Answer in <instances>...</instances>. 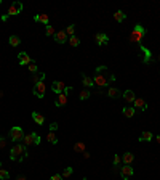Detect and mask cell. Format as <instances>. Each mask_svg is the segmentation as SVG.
<instances>
[{"mask_svg":"<svg viewBox=\"0 0 160 180\" xmlns=\"http://www.w3.org/2000/svg\"><path fill=\"white\" fill-rule=\"evenodd\" d=\"M26 156H27V150H26L24 145L16 143V145L10 150V159L11 161H23Z\"/></svg>","mask_w":160,"mask_h":180,"instance_id":"obj_1","label":"cell"},{"mask_svg":"<svg viewBox=\"0 0 160 180\" xmlns=\"http://www.w3.org/2000/svg\"><path fill=\"white\" fill-rule=\"evenodd\" d=\"M24 146H31V145H40V137H39V134H35V132H31L29 135H24Z\"/></svg>","mask_w":160,"mask_h":180,"instance_id":"obj_2","label":"cell"},{"mask_svg":"<svg viewBox=\"0 0 160 180\" xmlns=\"http://www.w3.org/2000/svg\"><path fill=\"white\" fill-rule=\"evenodd\" d=\"M10 138H11L13 142L23 140V138H24V130H23V129H21L19 126L11 127V129H10Z\"/></svg>","mask_w":160,"mask_h":180,"instance_id":"obj_3","label":"cell"},{"mask_svg":"<svg viewBox=\"0 0 160 180\" xmlns=\"http://www.w3.org/2000/svg\"><path fill=\"white\" fill-rule=\"evenodd\" d=\"M23 11V3L21 2H13L10 6H8V11H6V15L8 16H16L19 13Z\"/></svg>","mask_w":160,"mask_h":180,"instance_id":"obj_4","label":"cell"},{"mask_svg":"<svg viewBox=\"0 0 160 180\" xmlns=\"http://www.w3.org/2000/svg\"><path fill=\"white\" fill-rule=\"evenodd\" d=\"M140 52H141V55H140V60L146 64V63H149V61H152V53H151V50L149 48H146L144 45H140Z\"/></svg>","mask_w":160,"mask_h":180,"instance_id":"obj_5","label":"cell"},{"mask_svg":"<svg viewBox=\"0 0 160 180\" xmlns=\"http://www.w3.org/2000/svg\"><path fill=\"white\" fill-rule=\"evenodd\" d=\"M133 174H135V170H133L131 166L125 164L123 167H120V177H122V180H130L131 177H133Z\"/></svg>","mask_w":160,"mask_h":180,"instance_id":"obj_6","label":"cell"},{"mask_svg":"<svg viewBox=\"0 0 160 180\" xmlns=\"http://www.w3.org/2000/svg\"><path fill=\"white\" fill-rule=\"evenodd\" d=\"M45 90H47V87H45L43 81H40V82H37L35 85H34V95H35L37 98H43L45 97Z\"/></svg>","mask_w":160,"mask_h":180,"instance_id":"obj_7","label":"cell"},{"mask_svg":"<svg viewBox=\"0 0 160 180\" xmlns=\"http://www.w3.org/2000/svg\"><path fill=\"white\" fill-rule=\"evenodd\" d=\"M66 89L67 87H66V84L62 81H53V84H51V90H53L54 95H59V93H62Z\"/></svg>","mask_w":160,"mask_h":180,"instance_id":"obj_8","label":"cell"},{"mask_svg":"<svg viewBox=\"0 0 160 180\" xmlns=\"http://www.w3.org/2000/svg\"><path fill=\"white\" fill-rule=\"evenodd\" d=\"M93 81H95V85H98V87H106V85L110 82L109 79H106V76H102L101 73H96Z\"/></svg>","mask_w":160,"mask_h":180,"instance_id":"obj_9","label":"cell"},{"mask_svg":"<svg viewBox=\"0 0 160 180\" xmlns=\"http://www.w3.org/2000/svg\"><path fill=\"white\" fill-rule=\"evenodd\" d=\"M18 63L21 64V66H26V64L29 66V64L32 63V60H31V56L27 55L26 52H21V53L18 55Z\"/></svg>","mask_w":160,"mask_h":180,"instance_id":"obj_10","label":"cell"},{"mask_svg":"<svg viewBox=\"0 0 160 180\" xmlns=\"http://www.w3.org/2000/svg\"><path fill=\"white\" fill-rule=\"evenodd\" d=\"M67 37L69 35L66 34V31H58L56 34H54V40H56V44H66V42L69 40Z\"/></svg>","mask_w":160,"mask_h":180,"instance_id":"obj_11","label":"cell"},{"mask_svg":"<svg viewBox=\"0 0 160 180\" xmlns=\"http://www.w3.org/2000/svg\"><path fill=\"white\" fill-rule=\"evenodd\" d=\"M133 108L135 110H140V111H146L147 110V103H146L143 98H136L133 102Z\"/></svg>","mask_w":160,"mask_h":180,"instance_id":"obj_12","label":"cell"},{"mask_svg":"<svg viewBox=\"0 0 160 180\" xmlns=\"http://www.w3.org/2000/svg\"><path fill=\"white\" fill-rule=\"evenodd\" d=\"M66 103H67V93L62 92V93H59V95H58L56 102H54V106H56V108H62Z\"/></svg>","mask_w":160,"mask_h":180,"instance_id":"obj_13","label":"cell"},{"mask_svg":"<svg viewBox=\"0 0 160 180\" xmlns=\"http://www.w3.org/2000/svg\"><path fill=\"white\" fill-rule=\"evenodd\" d=\"M95 40H96V44H98V45H107V44H109V37H107V35L104 34V32L96 34Z\"/></svg>","mask_w":160,"mask_h":180,"instance_id":"obj_14","label":"cell"},{"mask_svg":"<svg viewBox=\"0 0 160 180\" xmlns=\"http://www.w3.org/2000/svg\"><path fill=\"white\" fill-rule=\"evenodd\" d=\"M34 21H35V23H43L45 26H48V24H50V16H48L47 13H42V15H35V16H34Z\"/></svg>","mask_w":160,"mask_h":180,"instance_id":"obj_15","label":"cell"},{"mask_svg":"<svg viewBox=\"0 0 160 180\" xmlns=\"http://www.w3.org/2000/svg\"><path fill=\"white\" fill-rule=\"evenodd\" d=\"M123 100H125L127 103H133L135 100H136L135 92H133V90H125V92H123Z\"/></svg>","mask_w":160,"mask_h":180,"instance_id":"obj_16","label":"cell"},{"mask_svg":"<svg viewBox=\"0 0 160 180\" xmlns=\"http://www.w3.org/2000/svg\"><path fill=\"white\" fill-rule=\"evenodd\" d=\"M122 161H123L125 164H127V166H131V162L135 161V154H133V153H130V151H127V153H123Z\"/></svg>","mask_w":160,"mask_h":180,"instance_id":"obj_17","label":"cell"},{"mask_svg":"<svg viewBox=\"0 0 160 180\" xmlns=\"http://www.w3.org/2000/svg\"><path fill=\"white\" fill-rule=\"evenodd\" d=\"M32 119H34V122H35V124H39V126H42V124L45 122V118L42 116L40 113H37V111L32 113Z\"/></svg>","mask_w":160,"mask_h":180,"instance_id":"obj_18","label":"cell"},{"mask_svg":"<svg viewBox=\"0 0 160 180\" xmlns=\"http://www.w3.org/2000/svg\"><path fill=\"white\" fill-rule=\"evenodd\" d=\"M82 82H83V85H85L87 89H90V87H93V85H95L93 79L88 77V76H85V74H82Z\"/></svg>","mask_w":160,"mask_h":180,"instance_id":"obj_19","label":"cell"},{"mask_svg":"<svg viewBox=\"0 0 160 180\" xmlns=\"http://www.w3.org/2000/svg\"><path fill=\"white\" fill-rule=\"evenodd\" d=\"M135 113H136V110H135L133 106H125L123 108V116L125 118H133Z\"/></svg>","mask_w":160,"mask_h":180,"instance_id":"obj_20","label":"cell"},{"mask_svg":"<svg viewBox=\"0 0 160 180\" xmlns=\"http://www.w3.org/2000/svg\"><path fill=\"white\" fill-rule=\"evenodd\" d=\"M143 39V35L141 34H138L135 31H131V35H130V40H131V44H140Z\"/></svg>","mask_w":160,"mask_h":180,"instance_id":"obj_21","label":"cell"},{"mask_svg":"<svg viewBox=\"0 0 160 180\" xmlns=\"http://www.w3.org/2000/svg\"><path fill=\"white\" fill-rule=\"evenodd\" d=\"M152 138H154V134L152 132H143L140 135V142H151Z\"/></svg>","mask_w":160,"mask_h":180,"instance_id":"obj_22","label":"cell"},{"mask_svg":"<svg viewBox=\"0 0 160 180\" xmlns=\"http://www.w3.org/2000/svg\"><path fill=\"white\" fill-rule=\"evenodd\" d=\"M114 19H115V21H119V23H122V21L127 19V15H125V13H123L122 10H119V11H115V13H114Z\"/></svg>","mask_w":160,"mask_h":180,"instance_id":"obj_23","label":"cell"},{"mask_svg":"<svg viewBox=\"0 0 160 180\" xmlns=\"http://www.w3.org/2000/svg\"><path fill=\"white\" fill-rule=\"evenodd\" d=\"M119 95H120L119 89H115V87H109V89H107V97H110V98H117Z\"/></svg>","mask_w":160,"mask_h":180,"instance_id":"obj_24","label":"cell"},{"mask_svg":"<svg viewBox=\"0 0 160 180\" xmlns=\"http://www.w3.org/2000/svg\"><path fill=\"white\" fill-rule=\"evenodd\" d=\"M133 31H135V32H138V34H141L143 37H144L146 34H147V29H146V27H144L143 24H136V26L133 27Z\"/></svg>","mask_w":160,"mask_h":180,"instance_id":"obj_25","label":"cell"},{"mask_svg":"<svg viewBox=\"0 0 160 180\" xmlns=\"http://www.w3.org/2000/svg\"><path fill=\"white\" fill-rule=\"evenodd\" d=\"M8 42H10V45H11V47H18V45L21 44V39L18 37V35H10Z\"/></svg>","mask_w":160,"mask_h":180,"instance_id":"obj_26","label":"cell"},{"mask_svg":"<svg viewBox=\"0 0 160 180\" xmlns=\"http://www.w3.org/2000/svg\"><path fill=\"white\" fill-rule=\"evenodd\" d=\"M69 45L71 47H79L80 45V39L77 37V35H71V37H69Z\"/></svg>","mask_w":160,"mask_h":180,"instance_id":"obj_27","label":"cell"},{"mask_svg":"<svg viewBox=\"0 0 160 180\" xmlns=\"http://www.w3.org/2000/svg\"><path fill=\"white\" fill-rule=\"evenodd\" d=\"M47 140L51 143V145H56L58 143V138H56V135H54V132H48V135H47Z\"/></svg>","mask_w":160,"mask_h":180,"instance_id":"obj_28","label":"cell"},{"mask_svg":"<svg viewBox=\"0 0 160 180\" xmlns=\"http://www.w3.org/2000/svg\"><path fill=\"white\" fill-rule=\"evenodd\" d=\"M74 174V169L72 167H64V170H62V178H67V177H71Z\"/></svg>","mask_w":160,"mask_h":180,"instance_id":"obj_29","label":"cell"},{"mask_svg":"<svg viewBox=\"0 0 160 180\" xmlns=\"http://www.w3.org/2000/svg\"><path fill=\"white\" fill-rule=\"evenodd\" d=\"M54 34H56V32H54V27L48 24L47 29H45V35H47V37H51V35H54Z\"/></svg>","mask_w":160,"mask_h":180,"instance_id":"obj_30","label":"cell"},{"mask_svg":"<svg viewBox=\"0 0 160 180\" xmlns=\"http://www.w3.org/2000/svg\"><path fill=\"white\" fill-rule=\"evenodd\" d=\"M10 178V172L5 169H0V180H8Z\"/></svg>","mask_w":160,"mask_h":180,"instance_id":"obj_31","label":"cell"},{"mask_svg":"<svg viewBox=\"0 0 160 180\" xmlns=\"http://www.w3.org/2000/svg\"><path fill=\"white\" fill-rule=\"evenodd\" d=\"M66 34L71 37V35H75V24H71V26H67V29H66Z\"/></svg>","mask_w":160,"mask_h":180,"instance_id":"obj_32","label":"cell"},{"mask_svg":"<svg viewBox=\"0 0 160 180\" xmlns=\"http://www.w3.org/2000/svg\"><path fill=\"white\" fill-rule=\"evenodd\" d=\"M79 97H80V100H88L90 98V90H87V89L85 90H80V95Z\"/></svg>","mask_w":160,"mask_h":180,"instance_id":"obj_33","label":"cell"},{"mask_svg":"<svg viewBox=\"0 0 160 180\" xmlns=\"http://www.w3.org/2000/svg\"><path fill=\"white\" fill-rule=\"evenodd\" d=\"M43 79H45V73H37L35 76H34V82H40V81H43Z\"/></svg>","mask_w":160,"mask_h":180,"instance_id":"obj_34","label":"cell"},{"mask_svg":"<svg viewBox=\"0 0 160 180\" xmlns=\"http://www.w3.org/2000/svg\"><path fill=\"white\" fill-rule=\"evenodd\" d=\"M74 150H75V151H85V143H82V142L75 143V145H74Z\"/></svg>","mask_w":160,"mask_h":180,"instance_id":"obj_35","label":"cell"},{"mask_svg":"<svg viewBox=\"0 0 160 180\" xmlns=\"http://www.w3.org/2000/svg\"><path fill=\"white\" fill-rule=\"evenodd\" d=\"M29 71H31V73H34V74H37V64H35V61H32L29 64Z\"/></svg>","mask_w":160,"mask_h":180,"instance_id":"obj_36","label":"cell"},{"mask_svg":"<svg viewBox=\"0 0 160 180\" xmlns=\"http://www.w3.org/2000/svg\"><path fill=\"white\" fill-rule=\"evenodd\" d=\"M58 130V124H56V122H51V124H50V132H56Z\"/></svg>","mask_w":160,"mask_h":180,"instance_id":"obj_37","label":"cell"},{"mask_svg":"<svg viewBox=\"0 0 160 180\" xmlns=\"http://www.w3.org/2000/svg\"><path fill=\"white\" fill-rule=\"evenodd\" d=\"M120 161H122V158H120L119 154H115V156H114V166H119Z\"/></svg>","mask_w":160,"mask_h":180,"instance_id":"obj_38","label":"cell"},{"mask_svg":"<svg viewBox=\"0 0 160 180\" xmlns=\"http://www.w3.org/2000/svg\"><path fill=\"white\" fill-rule=\"evenodd\" d=\"M5 146H6V140L0 135V148H5Z\"/></svg>","mask_w":160,"mask_h":180,"instance_id":"obj_39","label":"cell"},{"mask_svg":"<svg viewBox=\"0 0 160 180\" xmlns=\"http://www.w3.org/2000/svg\"><path fill=\"white\" fill-rule=\"evenodd\" d=\"M50 180H62V175L61 174H54V175L50 177Z\"/></svg>","mask_w":160,"mask_h":180,"instance_id":"obj_40","label":"cell"},{"mask_svg":"<svg viewBox=\"0 0 160 180\" xmlns=\"http://www.w3.org/2000/svg\"><path fill=\"white\" fill-rule=\"evenodd\" d=\"M0 19H2V23H6V21L10 19V16L6 15V13H5V15H2V18H0Z\"/></svg>","mask_w":160,"mask_h":180,"instance_id":"obj_41","label":"cell"},{"mask_svg":"<svg viewBox=\"0 0 160 180\" xmlns=\"http://www.w3.org/2000/svg\"><path fill=\"white\" fill-rule=\"evenodd\" d=\"M157 142L160 143V135H157Z\"/></svg>","mask_w":160,"mask_h":180,"instance_id":"obj_42","label":"cell"},{"mask_svg":"<svg viewBox=\"0 0 160 180\" xmlns=\"http://www.w3.org/2000/svg\"><path fill=\"white\" fill-rule=\"evenodd\" d=\"M83 180H88V178H83Z\"/></svg>","mask_w":160,"mask_h":180,"instance_id":"obj_43","label":"cell"},{"mask_svg":"<svg viewBox=\"0 0 160 180\" xmlns=\"http://www.w3.org/2000/svg\"><path fill=\"white\" fill-rule=\"evenodd\" d=\"M0 3H2V0H0Z\"/></svg>","mask_w":160,"mask_h":180,"instance_id":"obj_44","label":"cell"}]
</instances>
